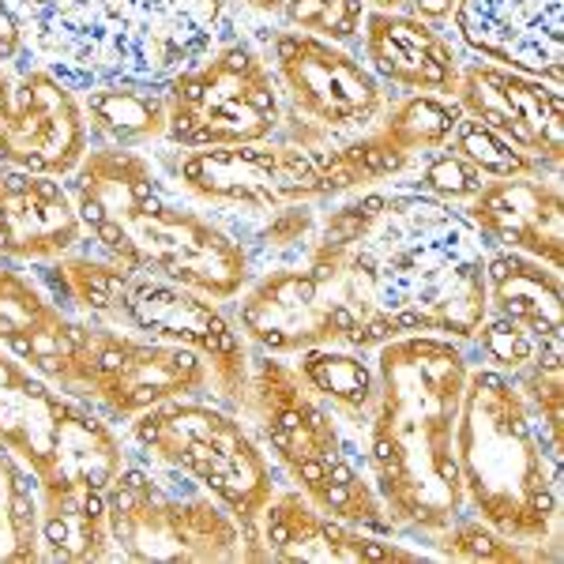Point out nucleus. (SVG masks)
I'll list each match as a JSON object with an SVG mask.
<instances>
[{"mask_svg": "<svg viewBox=\"0 0 564 564\" xmlns=\"http://www.w3.org/2000/svg\"><path fill=\"white\" fill-rule=\"evenodd\" d=\"M327 275L343 347L377 350L403 335L467 347L486 316V245L467 215L403 188L332 199L302 252Z\"/></svg>", "mask_w": 564, "mask_h": 564, "instance_id": "nucleus-1", "label": "nucleus"}, {"mask_svg": "<svg viewBox=\"0 0 564 564\" xmlns=\"http://www.w3.org/2000/svg\"><path fill=\"white\" fill-rule=\"evenodd\" d=\"M372 361L380 391L361 456L395 539L425 545L463 516L456 422L470 350L444 335H403Z\"/></svg>", "mask_w": 564, "mask_h": 564, "instance_id": "nucleus-2", "label": "nucleus"}, {"mask_svg": "<svg viewBox=\"0 0 564 564\" xmlns=\"http://www.w3.org/2000/svg\"><path fill=\"white\" fill-rule=\"evenodd\" d=\"M87 245L132 275H162L230 305L257 275L249 249L143 151L90 148L68 177Z\"/></svg>", "mask_w": 564, "mask_h": 564, "instance_id": "nucleus-3", "label": "nucleus"}, {"mask_svg": "<svg viewBox=\"0 0 564 564\" xmlns=\"http://www.w3.org/2000/svg\"><path fill=\"white\" fill-rule=\"evenodd\" d=\"M34 61L72 90L95 84L166 87L207 53L230 0H15Z\"/></svg>", "mask_w": 564, "mask_h": 564, "instance_id": "nucleus-4", "label": "nucleus"}, {"mask_svg": "<svg viewBox=\"0 0 564 564\" xmlns=\"http://www.w3.org/2000/svg\"><path fill=\"white\" fill-rule=\"evenodd\" d=\"M159 170L188 199L207 207L226 230H238L252 218L275 212L282 204H332L361 188H377L399 181L414 166L406 151H399L384 132L372 129L327 143L302 148L290 140L241 143V148H166L154 154Z\"/></svg>", "mask_w": 564, "mask_h": 564, "instance_id": "nucleus-5", "label": "nucleus"}, {"mask_svg": "<svg viewBox=\"0 0 564 564\" xmlns=\"http://www.w3.org/2000/svg\"><path fill=\"white\" fill-rule=\"evenodd\" d=\"M456 467L463 512L539 550L542 561L561 557V463L545 452L520 384L478 361L463 384Z\"/></svg>", "mask_w": 564, "mask_h": 564, "instance_id": "nucleus-6", "label": "nucleus"}, {"mask_svg": "<svg viewBox=\"0 0 564 564\" xmlns=\"http://www.w3.org/2000/svg\"><path fill=\"white\" fill-rule=\"evenodd\" d=\"M241 417L260 436L286 486L335 520L395 539L366 470L361 441L302 384L290 358L252 347L249 399Z\"/></svg>", "mask_w": 564, "mask_h": 564, "instance_id": "nucleus-7", "label": "nucleus"}, {"mask_svg": "<svg viewBox=\"0 0 564 564\" xmlns=\"http://www.w3.org/2000/svg\"><path fill=\"white\" fill-rule=\"evenodd\" d=\"M121 433L129 452L212 494L241 523L245 561H263L257 523L268 500L279 494L282 478L238 411L218 403L215 395L170 399L135 414Z\"/></svg>", "mask_w": 564, "mask_h": 564, "instance_id": "nucleus-8", "label": "nucleus"}, {"mask_svg": "<svg viewBox=\"0 0 564 564\" xmlns=\"http://www.w3.org/2000/svg\"><path fill=\"white\" fill-rule=\"evenodd\" d=\"M0 448L31 470L39 500L106 494L129 441L95 406L50 384L0 347Z\"/></svg>", "mask_w": 564, "mask_h": 564, "instance_id": "nucleus-9", "label": "nucleus"}, {"mask_svg": "<svg viewBox=\"0 0 564 564\" xmlns=\"http://www.w3.org/2000/svg\"><path fill=\"white\" fill-rule=\"evenodd\" d=\"M106 516L121 561H245L241 523L212 494L135 452L106 486Z\"/></svg>", "mask_w": 564, "mask_h": 564, "instance_id": "nucleus-10", "label": "nucleus"}, {"mask_svg": "<svg viewBox=\"0 0 564 564\" xmlns=\"http://www.w3.org/2000/svg\"><path fill=\"white\" fill-rule=\"evenodd\" d=\"M286 102L257 42L218 34L207 53L166 84V135L181 151L241 148L279 132Z\"/></svg>", "mask_w": 564, "mask_h": 564, "instance_id": "nucleus-11", "label": "nucleus"}, {"mask_svg": "<svg viewBox=\"0 0 564 564\" xmlns=\"http://www.w3.org/2000/svg\"><path fill=\"white\" fill-rule=\"evenodd\" d=\"M65 391L95 406L117 430L170 399L215 395L212 366L196 350L95 321H84V339Z\"/></svg>", "mask_w": 564, "mask_h": 564, "instance_id": "nucleus-12", "label": "nucleus"}, {"mask_svg": "<svg viewBox=\"0 0 564 564\" xmlns=\"http://www.w3.org/2000/svg\"><path fill=\"white\" fill-rule=\"evenodd\" d=\"M106 324L196 350L212 366V388L218 403H226L238 414L245 411L252 347L238 332L230 308L223 302L199 294L193 286H181L174 279L132 275L129 271L121 290H117L113 305H109Z\"/></svg>", "mask_w": 564, "mask_h": 564, "instance_id": "nucleus-13", "label": "nucleus"}, {"mask_svg": "<svg viewBox=\"0 0 564 564\" xmlns=\"http://www.w3.org/2000/svg\"><path fill=\"white\" fill-rule=\"evenodd\" d=\"M260 53L275 72L290 113L321 124L332 135H358L372 129L391 102L384 84L347 45L275 26L263 39Z\"/></svg>", "mask_w": 564, "mask_h": 564, "instance_id": "nucleus-14", "label": "nucleus"}, {"mask_svg": "<svg viewBox=\"0 0 564 564\" xmlns=\"http://www.w3.org/2000/svg\"><path fill=\"white\" fill-rule=\"evenodd\" d=\"M90 151L79 95L53 68L23 57L0 65V170L72 177Z\"/></svg>", "mask_w": 564, "mask_h": 564, "instance_id": "nucleus-15", "label": "nucleus"}, {"mask_svg": "<svg viewBox=\"0 0 564 564\" xmlns=\"http://www.w3.org/2000/svg\"><path fill=\"white\" fill-rule=\"evenodd\" d=\"M226 308L249 347L279 358L308 347H343V316L327 275L305 257L260 268Z\"/></svg>", "mask_w": 564, "mask_h": 564, "instance_id": "nucleus-16", "label": "nucleus"}, {"mask_svg": "<svg viewBox=\"0 0 564 564\" xmlns=\"http://www.w3.org/2000/svg\"><path fill=\"white\" fill-rule=\"evenodd\" d=\"M456 106L463 117L505 135L512 148L534 159L545 174H561L564 162V95L527 72L470 57L459 65Z\"/></svg>", "mask_w": 564, "mask_h": 564, "instance_id": "nucleus-17", "label": "nucleus"}, {"mask_svg": "<svg viewBox=\"0 0 564 564\" xmlns=\"http://www.w3.org/2000/svg\"><path fill=\"white\" fill-rule=\"evenodd\" d=\"M260 557L282 564H422L433 553L321 512L294 486H279L257 523Z\"/></svg>", "mask_w": 564, "mask_h": 564, "instance_id": "nucleus-18", "label": "nucleus"}, {"mask_svg": "<svg viewBox=\"0 0 564 564\" xmlns=\"http://www.w3.org/2000/svg\"><path fill=\"white\" fill-rule=\"evenodd\" d=\"M452 26L470 57L564 87V0H459Z\"/></svg>", "mask_w": 564, "mask_h": 564, "instance_id": "nucleus-19", "label": "nucleus"}, {"mask_svg": "<svg viewBox=\"0 0 564 564\" xmlns=\"http://www.w3.org/2000/svg\"><path fill=\"white\" fill-rule=\"evenodd\" d=\"M486 249H508L564 268V196L557 174H527L486 181L481 193L459 207Z\"/></svg>", "mask_w": 564, "mask_h": 564, "instance_id": "nucleus-20", "label": "nucleus"}, {"mask_svg": "<svg viewBox=\"0 0 564 564\" xmlns=\"http://www.w3.org/2000/svg\"><path fill=\"white\" fill-rule=\"evenodd\" d=\"M79 339L84 321L72 316L31 268L0 260V347L65 391Z\"/></svg>", "mask_w": 564, "mask_h": 564, "instance_id": "nucleus-21", "label": "nucleus"}, {"mask_svg": "<svg viewBox=\"0 0 564 564\" xmlns=\"http://www.w3.org/2000/svg\"><path fill=\"white\" fill-rule=\"evenodd\" d=\"M358 45L361 61L384 84L388 98L456 95L463 53L444 34V26H433L406 12H366Z\"/></svg>", "mask_w": 564, "mask_h": 564, "instance_id": "nucleus-22", "label": "nucleus"}, {"mask_svg": "<svg viewBox=\"0 0 564 564\" xmlns=\"http://www.w3.org/2000/svg\"><path fill=\"white\" fill-rule=\"evenodd\" d=\"M87 241L65 177L0 170V260L50 263Z\"/></svg>", "mask_w": 564, "mask_h": 564, "instance_id": "nucleus-23", "label": "nucleus"}, {"mask_svg": "<svg viewBox=\"0 0 564 564\" xmlns=\"http://www.w3.org/2000/svg\"><path fill=\"white\" fill-rule=\"evenodd\" d=\"M486 313L520 324L542 343L561 347V271L508 249H486Z\"/></svg>", "mask_w": 564, "mask_h": 564, "instance_id": "nucleus-24", "label": "nucleus"}, {"mask_svg": "<svg viewBox=\"0 0 564 564\" xmlns=\"http://www.w3.org/2000/svg\"><path fill=\"white\" fill-rule=\"evenodd\" d=\"M90 148L143 151L166 135V87L154 84H95L76 90Z\"/></svg>", "mask_w": 564, "mask_h": 564, "instance_id": "nucleus-25", "label": "nucleus"}, {"mask_svg": "<svg viewBox=\"0 0 564 564\" xmlns=\"http://www.w3.org/2000/svg\"><path fill=\"white\" fill-rule=\"evenodd\" d=\"M290 366L302 384L366 444L372 406H377V361L372 350L354 347H308L290 354Z\"/></svg>", "mask_w": 564, "mask_h": 564, "instance_id": "nucleus-26", "label": "nucleus"}, {"mask_svg": "<svg viewBox=\"0 0 564 564\" xmlns=\"http://www.w3.org/2000/svg\"><path fill=\"white\" fill-rule=\"evenodd\" d=\"M42 516V561L90 564L113 561L106 494H72L57 500H39Z\"/></svg>", "mask_w": 564, "mask_h": 564, "instance_id": "nucleus-27", "label": "nucleus"}, {"mask_svg": "<svg viewBox=\"0 0 564 564\" xmlns=\"http://www.w3.org/2000/svg\"><path fill=\"white\" fill-rule=\"evenodd\" d=\"M42 561L39 486L12 452L0 448V564Z\"/></svg>", "mask_w": 564, "mask_h": 564, "instance_id": "nucleus-28", "label": "nucleus"}, {"mask_svg": "<svg viewBox=\"0 0 564 564\" xmlns=\"http://www.w3.org/2000/svg\"><path fill=\"white\" fill-rule=\"evenodd\" d=\"M463 109L456 106V98H441V95H403L391 98L388 109L380 113L377 129L395 143L399 151H406L417 162L422 154L441 151L444 143L456 132Z\"/></svg>", "mask_w": 564, "mask_h": 564, "instance_id": "nucleus-29", "label": "nucleus"}, {"mask_svg": "<svg viewBox=\"0 0 564 564\" xmlns=\"http://www.w3.org/2000/svg\"><path fill=\"white\" fill-rule=\"evenodd\" d=\"M321 212L324 204H282L275 212L245 223L238 230V241L249 249L257 271L268 268V263L297 260L308 249V241L316 238Z\"/></svg>", "mask_w": 564, "mask_h": 564, "instance_id": "nucleus-30", "label": "nucleus"}, {"mask_svg": "<svg viewBox=\"0 0 564 564\" xmlns=\"http://www.w3.org/2000/svg\"><path fill=\"white\" fill-rule=\"evenodd\" d=\"M425 550H433V557L444 561H463V564H527V561H542L539 550L520 545L512 539H505L500 531H494L489 523H481L478 516L463 512L456 516L444 531H436Z\"/></svg>", "mask_w": 564, "mask_h": 564, "instance_id": "nucleus-31", "label": "nucleus"}, {"mask_svg": "<svg viewBox=\"0 0 564 564\" xmlns=\"http://www.w3.org/2000/svg\"><path fill=\"white\" fill-rule=\"evenodd\" d=\"M489 177H481L470 162H463L456 151L441 148V151H430L414 162L399 181H391L395 188L403 193H417V196H430V199H441V204H452V207H467L470 199L481 193Z\"/></svg>", "mask_w": 564, "mask_h": 564, "instance_id": "nucleus-32", "label": "nucleus"}, {"mask_svg": "<svg viewBox=\"0 0 564 564\" xmlns=\"http://www.w3.org/2000/svg\"><path fill=\"white\" fill-rule=\"evenodd\" d=\"M448 151H456L463 162H470V166L478 170L481 177L497 181V177H527V174H545L534 159H527L520 148H512V143L505 140V135H497L494 129H486V124L470 121V117H459L456 132H452V140L444 143Z\"/></svg>", "mask_w": 564, "mask_h": 564, "instance_id": "nucleus-33", "label": "nucleus"}, {"mask_svg": "<svg viewBox=\"0 0 564 564\" xmlns=\"http://www.w3.org/2000/svg\"><path fill=\"white\" fill-rule=\"evenodd\" d=\"M369 8L361 0H282L279 20L286 31H302L335 45H358Z\"/></svg>", "mask_w": 564, "mask_h": 564, "instance_id": "nucleus-34", "label": "nucleus"}, {"mask_svg": "<svg viewBox=\"0 0 564 564\" xmlns=\"http://www.w3.org/2000/svg\"><path fill=\"white\" fill-rule=\"evenodd\" d=\"M520 384L527 411H531L539 436L553 459L561 463V422H564V380H561V361H534L520 377H512Z\"/></svg>", "mask_w": 564, "mask_h": 564, "instance_id": "nucleus-35", "label": "nucleus"}, {"mask_svg": "<svg viewBox=\"0 0 564 564\" xmlns=\"http://www.w3.org/2000/svg\"><path fill=\"white\" fill-rule=\"evenodd\" d=\"M26 53V31L15 12V0H0V65L23 57Z\"/></svg>", "mask_w": 564, "mask_h": 564, "instance_id": "nucleus-36", "label": "nucleus"}, {"mask_svg": "<svg viewBox=\"0 0 564 564\" xmlns=\"http://www.w3.org/2000/svg\"><path fill=\"white\" fill-rule=\"evenodd\" d=\"M456 4L459 0H406L403 12L417 15V20H425L433 26H444V23H452V15H456Z\"/></svg>", "mask_w": 564, "mask_h": 564, "instance_id": "nucleus-37", "label": "nucleus"}, {"mask_svg": "<svg viewBox=\"0 0 564 564\" xmlns=\"http://www.w3.org/2000/svg\"><path fill=\"white\" fill-rule=\"evenodd\" d=\"M238 4L245 8V12H252V15H275L282 12V0H238Z\"/></svg>", "mask_w": 564, "mask_h": 564, "instance_id": "nucleus-38", "label": "nucleus"}, {"mask_svg": "<svg viewBox=\"0 0 564 564\" xmlns=\"http://www.w3.org/2000/svg\"><path fill=\"white\" fill-rule=\"evenodd\" d=\"M369 12H403L406 0H361Z\"/></svg>", "mask_w": 564, "mask_h": 564, "instance_id": "nucleus-39", "label": "nucleus"}]
</instances>
